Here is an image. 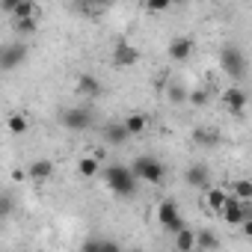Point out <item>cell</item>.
<instances>
[{"mask_svg":"<svg viewBox=\"0 0 252 252\" xmlns=\"http://www.w3.org/2000/svg\"><path fill=\"white\" fill-rule=\"evenodd\" d=\"M104 184L110 187V193H113V196H119V199H131V196L137 193L140 178H137L134 166L113 163V166H107V169H104Z\"/></svg>","mask_w":252,"mask_h":252,"instance_id":"6da1fadb","label":"cell"},{"mask_svg":"<svg viewBox=\"0 0 252 252\" xmlns=\"http://www.w3.org/2000/svg\"><path fill=\"white\" fill-rule=\"evenodd\" d=\"M220 65H222V71H225L234 83L246 77V54H243L237 45H225V48L220 51Z\"/></svg>","mask_w":252,"mask_h":252,"instance_id":"7a4b0ae2","label":"cell"},{"mask_svg":"<svg viewBox=\"0 0 252 252\" xmlns=\"http://www.w3.org/2000/svg\"><path fill=\"white\" fill-rule=\"evenodd\" d=\"M134 172H137V178L146 181V184H163V178H166V166H163L160 160L149 158V155L134 160Z\"/></svg>","mask_w":252,"mask_h":252,"instance_id":"3957f363","label":"cell"},{"mask_svg":"<svg viewBox=\"0 0 252 252\" xmlns=\"http://www.w3.org/2000/svg\"><path fill=\"white\" fill-rule=\"evenodd\" d=\"M158 220H160V225H163L169 234H178L181 228H187L184 217L178 214V202H175V199H163V202H160V208H158Z\"/></svg>","mask_w":252,"mask_h":252,"instance_id":"277c9868","label":"cell"},{"mask_svg":"<svg viewBox=\"0 0 252 252\" xmlns=\"http://www.w3.org/2000/svg\"><path fill=\"white\" fill-rule=\"evenodd\" d=\"M60 125L68 131H86L92 125V113L83 110V107H74V110H63L60 113Z\"/></svg>","mask_w":252,"mask_h":252,"instance_id":"5b68a950","label":"cell"},{"mask_svg":"<svg viewBox=\"0 0 252 252\" xmlns=\"http://www.w3.org/2000/svg\"><path fill=\"white\" fill-rule=\"evenodd\" d=\"M24 60H27V45L24 42L3 45V51H0V65H3V71H15Z\"/></svg>","mask_w":252,"mask_h":252,"instance_id":"8992f818","label":"cell"},{"mask_svg":"<svg viewBox=\"0 0 252 252\" xmlns=\"http://www.w3.org/2000/svg\"><path fill=\"white\" fill-rule=\"evenodd\" d=\"M222 214V220L228 222V225H243V220L249 217V202H240L237 196H228V202H225V208L220 211Z\"/></svg>","mask_w":252,"mask_h":252,"instance_id":"52a82bcc","label":"cell"},{"mask_svg":"<svg viewBox=\"0 0 252 252\" xmlns=\"http://www.w3.org/2000/svg\"><path fill=\"white\" fill-rule=\"evenodd\" d=\"M137 63H140V51L134 45H128V42L116 45V51H113V65L116 68H134Z\"/></svg>","mask_w":252,"mask_h":252,"instance_id":"ba28073f","label":"cell"},{"mask_svg":"<svg viewBox=\"0 0 252 252\" xmlns=\"http://www.w3.org/2000/svg\"><path fill=\"white\" fill-rule=\"evenodd\" d=\"M246 92L240 89V86H228L225 92H222V104H225V110L228 113H234V116H240L243 110H246Z\"/></svg>","mask_w":252,"mask_h":252,"instance_id":"9c48e42d","label":"cell"},{"mask_svg":"<svg viewBox=\"0 0 252 252\" xmlns=\"http://www.w3.org/2000/svg\"><path fill=\"white\" fill-rule=\"evenodd\" d=\"M169 60H175V63H184V60H190V54H193V39L190 36H175L172 42H169Z\"/></svg>","mask_w":252,"mask_h":252,"instance_id":"30bf717a","label":"cell"},{"mask_svg":"<svg viewBox=\"0 0 252 252\" xmlns=\"http://www.w3.org/2000/svg\"><path fill=\"white\" fill-rule=\"evenodd\" d=\"M184 181H187L190 187H208V181H211V172H208V166H202V163H193V166L184 172Z\"/></svg>","mask_w":252,"mask_h":252,"instance_id":"8fae6325","label":"cell"},{"mask_svg":"<svg viewBox=\"0 0 252 252\" xmlns=\"http://www.w3.org/2000/svg\"><path fill=\"white\" fill-rule=\"evenodd\" d=\"M104 140H107L110 146H122V143L131 140V131L125 128V122H122V125H107V128H104Z\"/></svg>","mask_w":252,"mask_h":252,"instance_id":"7c38bea8","label":"cell"},{"mask_svg":"<svg viewBox=\"0 0 252 252\" xmlns=\"http://www.w3.org/2000/svg\"><path fill=\"white\" fill-rule=\"evenodd\" d=\"M51 175H54V163H51L48 158H42V160L30 163V178H33V181H48Z\"/></svg>","mask_w":252,"mask_h":252,"instance_id":"4fadbf2b","label":"cell"},{"mask_svg":"<svg viewBox=\"0 0 252 252\" xmlns=\"http://www.w3.org/2000/svg\"><path fill=\"white\" fill-rule=\"evenodd\" d=\"M77 89H80L83 95H89V98H98V95H101V83H98V77H92V74H80V77H77Z\"/></svg>","mask_w":252,"mask_h":252,"instance_id":"5bb4252c","label":"cell"},{"mask_svg":"<svg viewBox=\"0 0 252 252\" xmlns=\"http://www.w3.org/2000/svg\"><path fill=\"white\" fill-rule=\"evenodd\" d=\"M125 128L131 131V137H140V134H146V128H149V119H146L143 113H131L128 119H125Z\"/></svg>","mask_w":252,"mask_h":252,"instance_id":"9a60e30c","label":"cell"},{"mask_svg":"<svg viewBox=\"0 0 252 252\" xmlns=\"http://www.w3.org/2000/svg\"><path fill=\"white\" fill-rule=\"evenodd\" d=\"M205 202H208V208H211V211H222V208H225V202H228V193H225V190H220V187H211V190H208V196H205Z\"/></svg>","mask_w":252,"mask_h":252,"instance_id":"2e32d148","label":"cell"},{"mask_svg":"<svg viewBox=\"0 0 252 252\" xmlns=\"http://www.w3.org/2000/svg\"><path fill=\"white\" fill-rule=\"evenodd\" d=\"M175 249H181V252L196 249V231H193V228H181V231L175 234Z\"/></svg>","mask_w":252,"mask_h":252,"instance_id":"e0dca14e","label":"cell"},{"mask_svg":"<svg viewBox=\"0 0 252 252\" xmlns=\"http://www.w3.org/2000/svg\"><path fill=\"white\" fill-rule=\"evenodd\" d=\"M193 143H199V146H205V149H214V146L220 143V137H217V131H211V128H199V131L193 134Z\"/></svg>","mask_w":252,"mask_h":252,"instance_id":"ac0fdd59","label":"cell"},{"mask_svg":"<svg viewBox=\"0 0 252 252\" xmlns=\"http://www.w3.org/2000/svg\"><path fill=\"white\" fill-rule=\"evenodd\" d=\"M77 172H80L83 178H95V175L101 172L98 158H80V160H77Z\"/></svg>","mask_w":252,"mask_h":252,"instance_id":"d6986e66","label":"cell"},{"mask_svg":"<svg viewBox=\"0 0 252 252\" xmlns=\"http://www.w3.org/2000/svg\"><path fill=\"white\" fill-rule=\"evenodd\" d=\"M234 196L240 202H252V181L249 178H237L234 181Z\"/></svg>","mask_w":252,"mask_h":252,"instance_id":"ffe728a7","label":"cell"},{"mask_svg":"<svg viewBox=\"0 0 252 252\" xmlns=\"http://www.w3.org/2000/svg\"><path fill=\"white\" fill-rule=\"evenodd\" d=\"M27 116L24 113H15V116H9V134H15V137H21L24 131H27Z\"/></svg>","mask_w":252,"mask_h":252,"instance_id":"44dd1931","label":"cell"},{"mask_svg":"<svg viewBox=\"0 0 252 252\" xmlns=\"http://www.w3.org/2000/svg\"><path fill=\"white\" fill-rule=\"evenodd\" d=\"M220 246V237L211 234V231H199L196 234V249H217Z\"/></svg>","mask_w":252,"mask_h":252,"instance_id":"7402d4cb","label":"cell"},{"mask_svg":"<svg viewBox=\"0 0 252 252\" xmlns=\"http://www.w3.org/2000/svg\"><path fill=\"white\" fill-rule=\"evenodd\" d=\"M12 18H39V3H33V0H24V3L15 9Z\"/></svg>","mask_w":252,"mask_h":252,"instance_id":"603a6c76","label":"cell"},{"mask_svg":"<svg viewBox=\"0 0 252 252\" xmlns=\"http://www.w3.org/2000/svg\"><path fill=\"white\" fill-rule=\"evenodd\" d=\"M83 249H95V252H98V249H119V243H116V240H86Z\"/></svg>","mask_w":252,"mask_h":252,"instance_id":"cb8c5ba5","label":"cell"},{"mask_svg":"<svg viewBox=\"0 0 252 252\" xmlns=\"http://www.w3.org/2000/svg\"><path fill=\"white\" fill-rule=\"evenodd\" d=\"M172 6V0H146V9L149 12H166Z\"/></svg>","mask_w":252,"mask_h":252,"instance_id":"d4e9b609","label":"cell"},{"mask_svg":"<svg viewBox=\"0 0 252 252\" xmlns=\"http://www.w3.org/2000/svg\"><path fill=\"white\" fill-rule=\"evenodd\" d=\"M15 30L18 33H33L36 30V18H15Z\"/></svg>","mask_w":252,"mask_h":252,"instance_id":"484cf974","label":"cell"},{"mask_svg":"<svg viewBox=\"0 0 252 252\" xmlns=\"http://www.w3.org/2000/svg\"><path fill=\"white\" fill-rule=\"evenodd\" d=\"M169 101H175V104L190 101V92H187V89H181V86H169Z\"/></svg>","mask_w":252,"mask_h":252,"instance_id":"4316f807","label":"cell"},{"mask_svg":"<svg viewBox=\"0 0 252 252\" xmlns=\"http://www.w3.org/2000/svg\"><path fill=\"white\" fill-rule=\"evenodd\" d=\"M21 3H24V0H3V12H6V15H15V9H18Z\"/></svg>","mask_w":252,"mask_h":252,"instance_id":"83f0119b","label":"cell"},{"mask_svg":"<svg viewBox=\"0 0 252 252\" xmlns=\"http://www.w3.org/2000/svg\"><path fill=\"white\" fill-rule=\"evenodd\" d=\"M208 101V95L202 92V89H196V92H190V104H205Z\"/></svg>","mask_w":252,"mask_h":252,"instance_id":"f1b7e54d","label":"cell"},{"mask_svg":"<svg viewBox=\"0 0 252 252\" xmlns=\"http://www.w3.org/2000/svg\"><path fill=\"white\" fill-rule=\"evenodd\" d=\"M240 228H243V234H246V237H249V240H252V217H246V220H243V225H240Z\"/></svg>","mask_w":252,"mask_h":252,"instance_id":"f546056e","label":"cell"},{"mask_svg":"<svg viewBox=\"0 0 252 252\" xmlns=\"http://www.w3.org/2000/svg\"><path fill=\"white\" fill-rule=\"evenodd\" d=\"M95 3H98V6H107V3H110V0H95Z\"/></svg>","mask_w":252,"mask_h":252,"instance_id":"4dcf8cb0","label":"cell"}]
</instances>
